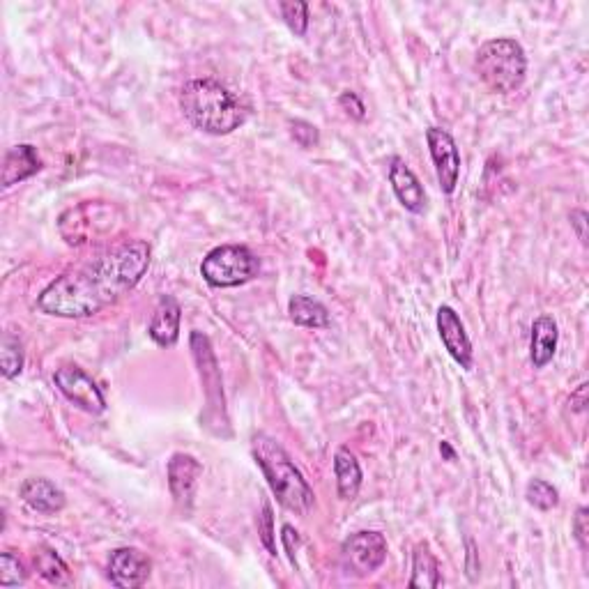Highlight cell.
I'll return each instance as SVG.
<instances>
[{"label": "cell", "mask_w": 589, "mask_h": 589, "mask_svg": "<svg viewBox=\"0 0 589 589\" xmlns=\"http://www.w3.org/2000/svg\"><path fill=\"white\" fill-rule=\"evenodd\" d=\"M557 341H560V330L550 316H539L532 325L530 336V362L534 369H546L553 362L557 353Z\"/></svg>", "instance_id": "e0dca14e"}, {"label": "cell", "mask_w": 589, "mask_h": 589, "mask_svg": "<svg viewBox=\"0 0 589 589\" xmlns=\"http://www.w3.org/2000/svg\"><path fill=\"white\" fill-rule=\"evenodd\" d=\"M569 403L573 405V410L576 412H583L587 408V382H583V385L576 389V394H571Z\"/></svg>", "instance_id": "1f68e13d"}, {"label": "cell", "mask_w": 589, "mask_h": 589, "mask_svg": "<svg viewBox=\"0 0 589 589\" xmlns=\"http://www.w3.org/2000/svg\"><path fill=\"white\" fill-rule=\"evenodd\" d=\"M589 511L587 507H578L576 511V518H573V534H576V541L580 543V548L587 550V543H589V525H587V516Z\"/></svg>", "instance_id": "f1b7e54d"}, {"label": "cell", "mask_w": 589, "mask_h": 589, "mask_svg": "<svg viewBox=\"0 0 589 589\" xmlns=\"http://www.w3.org/2000/svg\"><path fill=\"white\" fill-rule=\"evenodd\" d=\"M334 474H336V491L341 500H355L359 488H362V468L353 451L341 447L334 456Z\"/></svg>", "instance_id": "ac0fdd59"}, {"label": "cell", "mask_w": 589, "mask_h": 589, "mask_svg": "<svg viewBox=\"0 0 589 589\" xmlns=\"http://www.w3.org/2000/svg\"><path fill=\"white\" fill-rule=\"evenodd\" d=\"M281 17L286 26L293 30L297 37H304L309 30V5L307 3H279Z\"/></svg>", "instance_id": "cb8c5ba5"}, {"label": "cell", "mask_w": 589, "mask_h": 589, "mask_svg": "<svg viewBox=\"0 0 589 589\" xmlns=\"http://www.w3.org/2000/svg\"><path fill=\"white\" fill-rule=\"evenodd\" d=\"M35 569L51 585H72L70 569H67L63 557H60L56 550L42 548L40 553L35 555Z\"/></svg>", "instance_id": "44dd1931"}, {"label": "cell", "mask_w": 589, "mask_h": 589, "mask_svg": "<svg viewBox=\"0 0 589 589\" xmlns=\"http://www.w3.org/2000/svg\"><path fill=\"white\" fill-rule=\"evenodd\" d=\"M28 578V571L24 562L17 555L3 553L0 555V585H24Z\"/></svg>", "instance_id": "d4e9b609"}, {"label": "cell", "mask_w": 589, "mask_h": 589, "mask_svg": "<svg viewBox=\"0 0 589 589\" xmlns=\"http://www.w3.org/2000/svg\"><path fill=\"white\" fill-rule=\"evenodd\" d=\"M152 573L150 557L139 548H118L109 557V580L120 589H136L148 583Z\"/></svg>", "instance_id": "8fae6325"}, {"label": "cell", "mask_w": 589, "mask_h": 589, "mask_svg": "<svg viewBox=\"0 0 589 589\" xmlns=\"http://www.w3.org/2000/svg\"><path fill=\"white\" fill-rule=\"evenodd\" d=\"M53 382L60 389V394L76 408L88 412V415H102L106 410V399L97 382L88 376L81 366L65 364L53 373Z\"/></svg>", "instance_id": "52a82bcc"}, {"label": "cell", "mask_w": 589, "mask_h": 589, "mask_svg": "<svg viewBox=\"0 0 589 589\" xmlns=\"http://www.w3.org/2000/svg\"><path fill=\"white\" fill-rule=\"evenodd\" d=\"M150 244L129 240L53 279L37 297V309L56 318H90L139 286L150 267Z\"/></svg>", "instance_id": "6da1fadb"}, {"label": "cell", "mask_w": 589, "mask_h": 589, "mask_svg": "<svg viewBox=\"0 0 589 589\" xmlns=\"http://www.w3.org/2000/svg\"><path fill=\"white\" fill-rule=\"evenodd\" d=\"M525 497L532 507H537L541 511H550L560 504V493H557V488L543 479H532L525 488Z\"/></svg>", "instance_id": "603a6c76"}, {"label": "cell", "mask_w": 589, "mask_h": 589, "mask_svg": "<svg viewBox=\"0 0 589 589\" xmlns=\"http://www.w3.org/2000/svg\"><path fill=\"white\" fill-rule=\"evenodd\" d=\"M389 185H392L396 198L405 210L412 214H424L426 210V191L419 182L415 171L403 162L401 157L389 159Z\"/></svg>", "instance_id": "4fadbf2b"}, {"label": "cell", "mask_w": 589, "mask_h": 589, "mask_svg": "<svg viewBox=\"0 0 589 589\" xmlns=\"http://www.w3.org/2000/svg\"><path fill=\"white\" fill-rule=\"evenodd\" d=\"M180 323H182V307L180 302L171 295H164L159 300L152 320L148 325L150 339L162 348H173L180 339Z\"/></svg>", "instance_id": "5bb4252c"}, {"label": "cell", "mask_w": 589, "mask_h": 589, "mask_svg": "<svg viewBox=\"0 0 589 589\" xmlns=\"http://www.w3.org/2000/svg\"><path fill=\"white\" fill-rule=\"evenodd\" d=\"M191 350H194V359L198 364V373H201L205 396H208L210 408H217V415L226 419V401H224V389H221V373L217 357L212 353V343L203 332L191 334Z\"/></svg>", "instance_id": "30bf717a"}, {"label": "cell", "mask_w": 589, "mask_h": 589, "mask_svg": "<svg viewBox=\"0 0 589 589\" xmlns=\"http://www.w3.org/2000/svg\"><path fill=\"white\" fill-rule=\"evenodd\" d=\"M21 500H24L30 509H35L37 514H58L65 509L67 497L53 481L44 477L26 479L21 484Z\"/></svg>", "instance_id": "2e32d148"}, {"label": "cell", "mask_w": 589, "mask_h": 589, "mask_svg": "<svg viewBox=\"0 0 589 589\" xmlns=\"http://www.w3.org/2000/svg\"><path fill=\"white\" fill-rule=\"evenodd\" d=\"M440 451H445V454H447L449 458H454V449H451V447L447 445V442H442V445H440Z\"/></svg>", "instance_id": "d6a6232c"}, {"label": "cell", "mask_w": 589, "mask_h": 589, "mask_svg": "<svg viewBox=\"0 0 589 589\" xmlns=\"http://www.w3.org/2000/svg\"><path fill=\"white\" fill-rule=\"evenodd\" d=\"M426 143L431 150V159L438 175V185L445 194H454L461 178V152L458 145L447 129L442 127H428L426 129Z\"/></svg>", "instance_id": "ba28073f"}, {"label": "cell", "mask_w": 589, "mask_h": 589, "mask_svg": "<svg viewBox=\"0 0 589 589\" xmlns=\"http://www.w3.org/2000/svg\"><path fill=\"white\" fill-rule=\"evenodd\" d=\"M435 323H438V332H440V339H442V346L447 348V353L451 355V359L461 366V369L470 371L472 369V341L468 332H465V325L458 313L451 309V307H440L438 309V316H435Z\"/></svg>", "instance_id": "7c38bea8"}, {"label": "cell", "mask_w": 589, "mask_h": 589, "mask_svg": "<svg viewBox=\"0 0 589 589\" xmlns=\"http://www.w3.org/2000/svg\"><path fill=\"white\" fill-rule=\"evenodd\" d=\"M290 127V136H293L295 143L300 145V148L309 150V148H316L320 143V132L316 125H311L307 120H290L288 122Z\"/></svg>", "instance_id": "484cf974"}, {"label": "cell", "mask_w": 589, "mask_h": 589, "mask_svg": "<svg viewBox=\"0 0 589 589\" xmlns=\"http://www.w3.org/2000/svg\"><path fill=\"white\" fill-rule=\"evenodd\" d=\"M474 70L493 93L511 95L525 83L527 56L520 42L509 37L488 40L479 47L474 58Z\"/></svg>", "instance_id": "277c9868"}, {"label": "cell", "mask_w": 589, "mask_h": 589, "mask_svg": "<svg viewBox=\"0 0 589 589\" xmlns=\"http://www.w3.org/2000/svg\"><path fill=\"white\" fill-rule=\"evenodd\" d=\"M201 474L203 465L191 454H173L168 461V488H171L173 500L182 514H191Z\"/></svg>", "instance_id": "9c48e42d"}, {"label": "cell", "mask_w": 589, "mask_h": 589, "mask_svg": "<svg viewBox=\"0 0 589 589\" xmlns=\"http://www.w3.org/2000/svg\"><path fill=\"white\" fill-rule=\"evenodd\" d=\"M387 560V539L380 532H355L343 541L341 564L353 578H366L376 573Z\"/></svg>", "instance_id": "8992f818"}, {"label": "cell", "mask_w": 589, "mask_h": 589, "mask_svg": "<svg viewBox=\"0 0 589 589\" xmlns=\"http://www.w3.org/2000/svg\"><path fill=\"white\" fill-rule=\"evenodd\" d=\"M180 109L191 125L212 136L233 134L249 116L240 97L214 79L185 83L180 90Z\"/></svg>", "instance_id": "7a4b0ae2"}, {"label": "cell", "mask_w": 589, "mask_h": 589, "mask_svg": "<svg viewBox=\"0 0 589 589\" xmlns=\"http://www.w3.org/2000/svg\"><path fill=\"white\" fill-rule=\"evenodd\" d=\"M339 106L353 120H364L366 118V106H364V102L355 93H350V90H346V93H343L339 97Z\"/></svg>", "instance_id": "83f0119b"}, {"label": "cell", "mask_w": 589, "mask_h": 589, "mask_svg": "<svg viewBox=\"0 0 589 589\" xmlns=\"http://www.w3.org/2000/svg\"><path fill=\"white\" fill-rule=\"evenodd\" d=\"M258 534L263 546L270 550V555H277V546H274V516L270 502L263 504V511H260L258 516Z\"/></svg>", "instance_id": "4316f807"}, {"label": "cell", "mask_w": 589, "mask_h": 589, "mask_svg": "<svg viewBox=\"0 0 589 589\" xmlns=\"http://www.w3.org/2000/svg\"><path fill=\"white\" fill-rule=\"evenodd\" d=\"M442 583L440 580V566L435 555L428 550L426 543H419L412 553V578H410V587H422V589H435Z\"/></svg>", "instance_id": "ffe728a7"}, {"label": "cell", "mask_w": 589, "mask_h": 589, "mask_svg": "<svg viewBox=\"0 0 589 589\" xmlns=\"http://www.w3.org/2000/svg\"><path fill=\"white\" fill-rule=\"evenodd\" d=\"M288 313L290 320L300 327H311V330H325L330 327V311L323 302L313 300L309 295H295L293 300L288 302Z\"/></svg>", "instance_id": "d6986e66"}, {"label": "cell", "mask_w": 589, "mask_h": 589, "mask_svg": "<svg viewBox=\"0 0 589 589\" xmlns=\"http://www.w3.org/2000/svg\"><path fill=\"white\" fill-rule=\"evenodd\" d=\"M571 226L576 228L578 240L587 244V212L585 210H573L571 212Z\"/></svg>", "instance_id": "4dcf8cb0"}, {"label": "cell", "mask_w": 589, "mask_h": 589, "mask_svg": "<svg viewBox=\"0 0 589 589\" xmlns=\"http://www.w3.org/2000/svg\"><path fill=\"white\" fill-rule=\"evenodd\" d=\"M0 371L7 380L17 378L24 371V343L12 332H5L0 341Z\"/></svg>", "instance_id": "7402d4cb"}, {"label": "cell", "mask_w": 589, "mask_h": 589, "mask_svg": "<svg viewBox=\"0 0 589 589\" xmlns=\"http://www.w3.org/2000/svg\"><path fill=\"white\" fill-rule=\"evenodd\" d=\"M465 548H468V562H465V571H468V578L474 583L481 573V564L477 560V546H474L472 539H465Z\"/></svg>", "instance_id": "f546056e"}, {"label": "cell", "mask_w": 589, "mask_h": 589, "mask_svg": "<svg viewBox=\"0 0 589 589\" xmlns=\"http://www.w3.org/2000/svg\"><path fill=\"white\" fill-rule=\"evenodd\" d=\"M251 451H254L256 463L263 470L267 484H270L281 507L300 516L307 514L316 504V495H313V488L304 479L293 458L286 454V449L270 435L258 433L251 440Z\"/></svg>", "instance_id": "3957f363"}, {"label": "cell", "mask_w": 589, "mask_h": 589, "mask_svg": "<svg viewBox=\"0 0 589 589\" xmlns=\"http://www.w3.org/2000/svg\"><path fill=\"white\" fill-rule=\"evenodd\" d=\"M260 272L258 256L244 244L214 247L201 263V274L212 288H237L256 279Z\"/></svg>", "instance_id": "5b68a950"}, {"label": "cell", "mask_w": 589, "mask_h": 589, "mask_svg": "<svg viewBox=\"0 0 589 589\" xmlns=\"http://www.w3.org/2000/svg\"><path fill=\"white\" fill-rule=\"evenodd\" d=\"M42 159L37 155V148L30 143L14 145L5 152L3 159V187L10 189L19 182L33 178L35 173L42 171Z\"/></svg>", "instance_id": "9a60e30c"}]
</instances>
